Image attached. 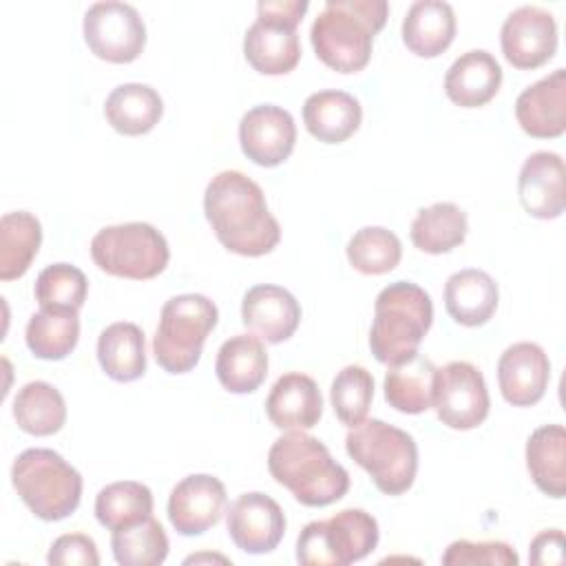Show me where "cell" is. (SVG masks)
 I'll list each match as a JSON object with an SVG mask.
<instances>
[{
    "mask_svg": "<svg viewBox=\"0 0 566 566\" xmlns=\"http://www.w3.org/2000/svg\"><path fill=\"white\" fill-rule=\"evenodd\" d=\"M203 212L219 243L234 254L263 256L281 241V226L261 186L239 170H221L210 179Z\"/></svg>",
    "mask_w": 566,
    "mask_h": 566,
    "instance_id": "6da1fadb",
    "label": "cell"
},
{
    "mask_svg": "<svg viewBox=\"0 0 566 566\" xmlns=\"http://www.w3.org/2000/svg\"><path fill=\"white\" fill-rule=\"evenodd\" d=\"M270 475L303 506H327L349 489V473L329 449L305 431H287L268 451Z\"/></svg>",
    "mask_w": 566,
    "mask_h": 566,
    "instance_id": "7a4b0ae2",
    "label": "cell"
},
{
    "mask_svg": "<svg viewBox=\"0 0 566 566\" xmlns=\"http://www.w3.org/2000/svg\"><path fill=\"white\" fill-rule=\"evenodd\" d=\"M387 13L385 0H327L310 29L316 57L338 73L363 71Z\"/></svg>",
    "mask_w": 566,
    "mask_h": 566,
    "instance_id": "3957f363",
    "label": "cell"
},
{
    "mask_svg": "<svg viewBox=\"0 0 566 566\" xmlns=\"http://www.w3.org/2000/svg\"><path fill=\"white\" fill-rule=\"evenodd\" d=\"M433 323V305L429 294L411 283L396 281L382 287L374 303V323L369 329V347L378 363L396 365L413 354Z\"/></svg>",
    "mask_w": 566,
    "mask_h": 566,
    "instance_id": "277c9868",
    "label": "cell"
},
{
    "mask_svg": "<svg viewBox=\"0 0 566 566\" xmlns=\"http://www.w3.org/2000/svg\"><path fill=\"white\" fill-rule=\"evenodd\" d=\"M345 449L369 473L380 493L400 495L411 489L418 471V447L411 433L380 418H369L349 427Z\"/></svg>",
    "mask_w": 566,
    "mask_h": 566,
    "instance_id": "5b68a950",
    "label": "cell"
},
{
    "mask_svg": "<svg viewBox=\"0 0 566 566\" xmlns=\"http://www.w3.org/2000/svg\"><path fill=\"white\" fill-rule=\"evenodd\" d=\"M11 482L29 511L44 522L75 513L82 500V475L53 449H27L11 467Z\"/></svg>",
    "mask_w": 566,
    "mask_h": 566,
    "instance_id": "8992f818",
    "label": "cell"
},
{
    "mask_svg": "<svg viewBox=\"0 0 566 566\" xmlns=\"http://www.w3.org/2000/svg\"><path fill=\"white\" fill-rule=\"evenodd\" d=\"M219 321L217 305L203 294H179L164 303L153 338L157 365L168 374H188L197 367L203 343Z\"/></svg>",
    "mask_w": 566,
    "mask_h": 566,
    "instance_id": "52a82bcc",
    "label": "cell"
},
{
    "mask_svg": "<svg viewBox=\"0 0 566 566\" xmlns=\"http://www.w3.org/2000/svg\"><path fill=\"white\" fill-rule=\"evenodd\" d=\"M91 256L111 276L148 281L166 270L170 250L155 226L130 221L102 228L91 239Z\"/></svg>",
    "mask_w": 566,
    "mask_h": 566,
    "instance_id": "ba28073f",
    "label": "cell"
},
{
    "mask_svg": "<svg viewBox=\"0 0 566 566\" xmlns=\"http://www.w3.org/2000/svg\"><path fill=\"white\" fill-rule=\"evenodd\" d=\"M307 0H261L256 20L243 38V55L263 75H285L301 60L296 27L303 20Z\"/></svg>",
    "mask_w": 566,
    "mask_h": 566,
    "instance_id": "9c48e42d",
    "label": "cell"
},
{
    "mask_svg": "<svg viewBox=\"0 0 566 566\" xmlns=\"http://www.w3.org/2000/svg\"><path fill=\"white\" fill-rule=\"evenodd\" d=\"M378 544V522L363 509H343L329 520L303 526L296 559L305 566H347L367 557Z\"/></svg>",
    "mask_w": 566,
    "mask_h": 566,
    "instance_id": "30bf717a",
    "label": "cell"
},
{
    "mask_svg": "<svg viewBox=\"0 0 566 566\" xmlns=\"http://www.w3.org/2000/svg\"><path fill=\"white\" fill-rule=\"evenodd\" d=\"M82 31L91 53L113 64L137 60L146 46V24L139 11L119 0L91 4L84 13Z\"/></svg>",
    "mask_w": 566,
    "mask_h": 566,
    "instance_id": "8fae6325",
    "label": "cell"
},
{
    "mask_svg": "<svg viewBox=\"0 0 566 566\" xmlns=\"http://www.w3.org/2000/svg\"><path fill=\"white\" fill-rule=\"evenodd\" d=\"M431 407L449 429L469 431L480 427L491 407L482 371L467 360H451L440 367Z\"/></svg>",
    "mask_w": 566,
    "mask_h": 566,
    "instance_id": "7c38bea8",
    "label": "cell"
},
{
    "mask_svg": "<svg viewBox=\"0 0 566 566\" xmlns=\"http://www.w3.org/2000/svg\"><path fill=\"white\" fill-rule=\"evenodd\" d=\"M502 53L509 64L522 71L546 64L557 49V24L551 11L524 4L511 11L500 29Z\"/></svg>",
    "mask_w": 566,
    "mask_h": 566,
    "instance_id": "4fadbf2b",
    "label": "cell"
},
{
    "mask_svg": "<svg viewBox=\"0 0 566 566\" xmlns=\"http://www.w3.org/2000/svg\"><path fill=\"white\" fill-rule=\"evenodd\" d=\"M226 528L237 548L263 555L279 546L285 535V515L276 500L261 491L241 493L226 511Z\"/></svg>",
    "mask_w": 566,
    "mask_h": 566,
    "instance_id": "5bb4252c",
    "label": "cell"
},
{
    "mask_svg": "<svg viewBox=\"0 0 566 566\" xmlns=\"http://www.w3.org/2000/svg\"><path fill=\"white\" fill-rule=\"evenodd\" d=\"M296 142L294 117L276 104H259L239 122V144L243 155L263 168L283 164Z\"/></svg>",
    "mask_w": 566,
    "mask_h": 566,
    "instance_id": "9a60e30c",
    "label": "cell"
},
{
    "mask_svg": "<svg viewBox=\"0 0 566 566\" xmlns=\"http://www.w3.org/2000/svg\"><path fill=\"white\" fill-rule=\"evenodd\" d=\"M226 500V486L219 478L208 473L186 475L168 495V520L179 535H201L221 520Z\"/></svg>",
    "mask_w": 566,
    "mask_h": 566,
    "instance_id": "2e32d148",
    "label": "cell"
},
{
    "mask_svg": "<svg viewBox=\"0 0 566 566\" xmlns=\"http://www.w3.org/2000/svg\"><path fill=\"white\" fill-rule=\"evenodd\" d=\"M551 380V360L537 343H513L497 360L502 398L513 407H531L542 400Z\"/></svg>",
    "mask_w": 566,
    "mask_h": 566,
    "instance_id": "e0dca14e",
    "label": "cell"
},
{
    "mask_svg": "<svg viewBox=\"0 0 566 566\" xmlns=\"http://www.w3.org/2000/svg\"><path fill=\"white\" fill-rule=\"evenodd\" d=\"M564 159L551 150L526 157L517 177L522 208L535 219H557L566 206Z\"/></svg>",
    "mask_w": 566,
    "mask_h": 566,
    "instance_id": "ac0fdd59",
    "label": "cell"
},
{
    "mask_svg": "<svg viewBox=\"0 0 566 566\" xmlns=\"http://www.w3.org/2000/svg\"><path fill=\"white\" fill-rule=\"evenodd\" d=\"M241 321L254 336L276 345L296 332L301 323V305L285 287L261 283L245 292L241 301Z\"/></svg>",
    "mask_w": 566,
    "mask_h": 566,
    "instance_id": "d6986e66",
    "label": "cell"
},
{
    "mask_svg": "<svg viewBox=\"0 0 566 566\" xmlns=\"http://www.w3.org/2000/svg\"><path fill=\"white\" fill-rule=\"evenodd\" d=\"M515 117L522 130L537 139H553L566 130V71L551 75L524 88L515 99Z\"/></svg>",
    "mask_w": 566,
    "mask_h": 566,
    "instance_id": "ffe728a7",
    "label": "cell"
},
{
    "mask_svg": "<svg viewBox=\"0 0 566 566\" xmlns=\"http://www.w3.org/2000/svg\"><path fill=\"white\" fill-rule=\"evenodd\" d=\"M265 413L276 429L307 431L323 416L321 389L307 374L287 371L272 385L265 398Z\"/></svg>",
    "mask_w": 566,
    "mask_h": 566,
    "instance_id": "44dd1931",
    "label": "cell"
},
{
    "mask_svg": "<svg viewBox=\"0 0 566 566\" xmlns=\"http://www.w3.org/2000/svg\"><path fill=\"white\" fill-rule=\"evenodd\" d=\"M502 84L500 62L484 49L462 53L444 75L447 97L462 108L484 106L495 97Z\"/></svg>",
    "mask_w": 566,
    "mask_h": 566,
    "instance_id": "7402d4cb",
    "label": "cell"
},
{
    "mask_svg": "<svg viewBox=\"0 0 566 566\" xmlns=\"http://www.w3.org/2000/svg\"><path fill=\"white\" fill-rule=\"evenodd\" d=\"M497 301V283L484 270L467 268L453 272L444 283V307L464 327L484 325L495 314Z\"/></svg>",
    "mask_w": 566,
    "mask_h": 566,
    "instance_id": "603a6c76",
    "label": "cell"
},
{
    "mask_svg": "<svg viewBox=\"0 0 566 566\" xmlns=\"http://www.w3.org/2000/svg\"><path fill=\"white\" fill-rule=\"evenodd\" d=\"M455 38V13L449 2L418 0L402 20V42L418 57H438Z\"/></svg>",
    "mask_w": 566,
    "mask_h": 566,
    "instance_id": "cb8c5ba5",
    "label": "cell"
},
{
    "mask_svg": "<svg viewBox=\"0 0 566 566\" xmlns=\"http://www.w3.org/2000/svg\"><path fill=\"white\" fill-rule=\"evenodd\" d=\"M214 371L230 394H252L268 376V352L259 336L237 334L228 338L214 360Z\"/></svg>",
    "mask_w": 566,
    "mask_h": 566,
    "instance_id": "d4e9b609",
    "label": "cell"
},
{
    "mask_svg": "<svg viewBox=\"0 0 566 566\" xmlns=\"http://www.w3.org/2000/svg\"><path fill=\"white\" fill-rule=\"evenodd\" d=\"M363 119L358 99L345 91H318L303 104V124L312 137L323 144L349 139Z\"/></svg>",
    "mask_w": 566,
    "mask_h": 566,
    "instance_id": "484cf974",
    "label": "cell"
},
{
    "mask_svg": "<svg viewBox=\"0 0 566 566\" xmlns=\"http://www.w3.org/2000/svg\"><path fill=\"white\" fill-rule=\"evenodd\" d=\"M164 113V102L159 93L139 82H128L115 86L104 102L106 122L122 135L137 137L153 130Z\"/></svg>",
    "mask_w": 566,
    "mask_h": 566,
    "instance_id": "4316f807",
    "label": "cell"
},
{
    "mask_svg": "<svg viewBox=\"0 0 566 566\" xmlns=\"http://www.w3.org/2000/svg\"><path fill=\"white\" fill-rule=\"evenodd\" d=\"M526 469L535 486L555 500L566 495V429L537 427L526 440Z\"/></svg>",
    "mask_w": 566,
    "mask_h": 566,
    "instance_id": "83f0119b",
    "label": "cell"
},
{
    "mask_svg": "<svg viewBox=\"0 0 566 566\" xmlns=\"http://www.w3.org/2000/svg\"><path fill=\"white\" fill-rule=\"evenodd\" d=\"M385 400L400 413H422L433 405L436 371L431 358L413 354L411 358L387 365Z\"/></svg>",
    "mask_w": 566,
    "mask_h": 566,
    "instance_id": "f1b7e54d",
    "label": "cell"
},
{
    "mask_svg": "<svg viewBox=\"0 0 566 566\" xmlns=\"http://www.w3.org/2000/svg\"><path fill=\"white\" fill-rule=\"evenodd\" d=\"M97 360L104 374L117 382H130L146 371V340L135 323H113L97 338Z\"/></svg>",
    "mask_w": 566,
    "mask_h": 566,
    "instance_id": "f546056e",
    "label": "cell"
},
{
    "mask_svg": "<svg viewBox=\"0 0 566 566\" xmlns=\"http://www.w3.org/2000/svg\"><path fill=\"white\" fill-rule=\"evenodd\" d=\"M467 230V212L451 201H438L418 210L411 221L409 237L420 252L444 254L464 241Z\"/></svg>",
    "mask_w": 566,
    "mask_h": 566,
    "instance_id": "4dcf8cb0",
    "label": "cell"
},
{
    "mask_svg": "<svg viewBox=\"0 0 566 566\" xmlns=\"http://www.w3.org/2000/svg\"><path fill=\"white\" fill-rule=\"evenodd\" d=\"M42 243L40 221L27 212H7L0 219V279H20L33 263Z\"/></svg>",
    "mask_w": 566,
    "mask_h": 566,
    "instance_id": "1f68e13d",
    "label": "cell"
},
{
    "mask_svg": "<svg viewBox=\"0 0 566 566\" xmlns=\"http://www.w3.org/2000/svg\"><path fill=\"white\" fill-rule=\"evenodd\" d=\"M13 418L31 436H53L66 422V402L51 382L31 380L15 394Z\"/></svg>",
    "mask_w": 566,
    "mask_h": 566,
    "instance_id": "d6a6232c",
    "label": "cell"
},
{
    "mask_svg": "<svg viewBox=\"0 0 566 566\" xmlns=\"http://www.w3.org/2000/svg\"><path fill=\"white\" fill-rule=\"evenodd\" d=\"M24 340L35 358H42V360L66 358L80 340L77 312H60V310L35 312L27 323Z\"/></svg>",
    "mask_w": 566,
    "mask_h": 566,
    "instance_id": "836d02e7",
    "label": "cell"
},
{
    "mask_svg": "<svg viewBox=\"0 0 566 566\" xmlns=\"http://www.w3.org/2000/svg\"><path fill=\"white\" fill-rule=\"evenodd\" d=\"M150 515L153 493L146 484L135 480L106 484L95 497V517L111 533L139 524Z\"/></svg>",
    "mask_w": 566,
    "mask_h": 566,
    "instance_id": "e575fe53",
    "label": "cell"
},
{
    "mask_svg": "<svg viewBox=\"0 0 566 566\" xmlns=\"http://www.w3.org/2000/svg\"><path fill=\"white\" fill-rule=\"evenodd\" d=\"M111 548L122 566H157L168 557V535L150 515L139 524L113 531Z\"/></svg>",
    "mask_w": 566,
    "mask_h": 566,
    "instance_id": "d590c367",
    "label": "cell"
},
{
    "mask_svg": "<svg viewBox=\"0 0 566 566\" xmlns=\"http://www.w3.org/2000/svg\"><path fill=\"white\" fill-rule=\"evenodd\" d=\"M402 256L400 239L380 226L360 228L347 243V261L360 274H387Z\"/></svg>",
    "mask_w": 566,
    "mask_h": 566,
    "instance_id": "8d00e7d4",
    "label": "cell"
},
{
    "mask_svg": "<svg viewBox=\"0 0 566 566\" xmlns=\"http://www.w3.org/2000/svg\"><path fill=\"white\" fill-rule=\"evenodd\" d=\"M35 301L40 310L77 312L88 294L84 272L71 263L46 265L35 279Z\"/></svg>",
    "mask_w": 566,
    "mask_h": 566,
    "instance_id": "74e56055",
    "label": "cell"
},
{
    "mask_svg": "<svg viewBox=\"0 0 566 566\" xmlns=\"http://www.w3.org/2000/svg\"><path fill=\"white\" fill-rule=\"evenodd\" d=\"M371 398H374V376L360 365L343 367L332 380L329 400L336 418L347 427H356L367 418Z\"/></svg>",
    "mask_w": 566,
    "mask_h": 566,
    "instance_id": "f35d334b",
    "label": "cell"
},
{
    "mask_svg": "<svg viewBox=\"0 0 566 566\" xmlns=\"http://www.w3.org/2000/svg\"><path fill=\"white\" fill-rule=\"evenodd\" d=\"M520 557L506 542H469V539H455L447 546L442 555L444 566H475V564H489V566H517Z\"/></svg>",
    "mask_w": 566,
    "mask_h": 566,
    "instance_id": "ab89813d",
    "label": "cell"
},
{
    "mask_svg": "<svg viewBox=\"0 0 566 566\" xmlns=\"http://www.w3.org/2000/svg\"><path fill=\"white\" fill-rule=\"evenodd\" d=\"M46 562L51 566H97L99 553L88 535L66 533L51 544Z\"/></svg>",
    "mask_w": 566,
    "mask_h": 566,
    "instance_id": "60d3db41",
    "label": "cell"
},
{
    "mask_svg": "<svg viewBox=\"0 0 566 566\" xmlns=\"http://www.w3.org/2000/svg\"><path fill=\"white\" fill-rule=\"evenodd\" d=\"M528 562L535 566H551L564 562V533L559 528L542 531L533 537L528 548Z\"/></svg>",
    "mask_w": 566,
    "mask_h": 566,
    "instance_id": "b9f144b4",
    "label": "cell"
},
{
    "mask_svg": "<svg viewBox=\"0 0 566 566\" xmlns=\"http://www.w3.org/2000/svg\"><path fill=\"white\" fill-rule=\"evenodd\" d=\"M197 564V562H223V564H228V559L226 557H221V555H190V557H186V564Z\"/></svg>",
    "mask_w": 566,
    "mask_h": 566,
    "instance_id": "7bdbcfd3",
    "label": "cell"
}]
</instances>
